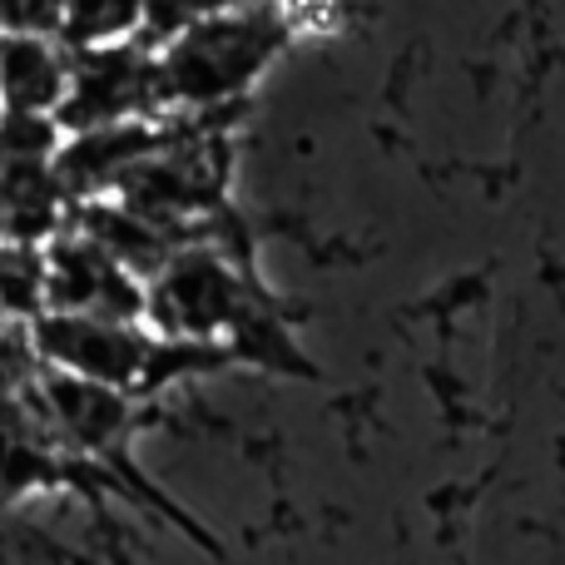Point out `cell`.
Segmentation results:
<instances>
[{
	"label": "cell",
	"mask_w": 565,
	"mask_h": 565,
	"mask_svg": "<svg viewBox=\"0 0 565 565\" xmlns=\"http://www.w3.org/2000/svg\"><path fill=\"white\" fill-rule=\"evenodd\" d=\"M288 35V10L204 6V15L184 35L149 55L154 119H209L224 105H244V95L278 60Z\"/></svg>",
	"instance_id": "6da1fadb"
},
{
	"label": "cell",
	"mask_w": 565,
	"mask_h": 565,
	"mask_svg": "<svg viewBox=\"0 0 565 565\" xmlns=\"http://www.w3.org/2000/svg\"><path fill=\"white\" fill-rule=\"evenodd\" d=\"M254 308H268L254 268L209 238L179 244L145 282V332L154 342H224Z\"/></svg>",
	"instance_id": "7a4b0ae2"
},
{
	"label": "cell",
	"mask_w": 565,
	"mask_h": 565,
	"mask_svg": "<svg viewBox=\"0 0 565 565\" xmlns=\"http://www.w3.org/2000/svg\"><path fill=\"white\" fill-rule=\"evenodd\" d=\"M25 338L45 372L95 382V387H115V392H129V397H135L139 372H145L149 348H154V338L145 328L99 322V318H65V312H40L35 322H25Z\"/></svg>",
	"instance_id": "3957f363"
},
{
	"label": "cell",
	"mask_w": 565,
	"mask_h": 565,
	"mask_svg": "<svg viewBox=\"0 0 565 565\" xmlns=\"http://www.w3.org/2000/svg\"><path fill=\"white\" fill-rule=\"evenodd\" d=\"M129 119H154V75H149V50L109 45L89 55H70V85L55 109L60 135H95Z\"/></svg>",
	"instance_id": "277c9868"
},
{
	"label": "cell",
	"mask_w": 565,
	"mask_h": 565,
	"mask_svg": "<svg viewBox=\"0 0 565 565\" xmlns=\"http://www.w3.org/2000/svg\"><path fill=\"white\" fill-rule=\"evenodd\" d=\"M40 264H45V312L145 328V282L115 268L70 224L40 248Z\"/></svg>",
	"instance_id": "5b68a950"
},
{
	"label": "cell",
	"mask_w": 565,
	"mask_h": 565,
	"mask_svg": "<svg viewBox=\"0 0 565 565\" xmlns=\"http://www.w3.org/2000/svg\"><path fill=\"white\" fill-rule=\"evenodd\" d=\"M30 402L45 417L60 451L75 461H115L139 417V402L129 392L60 377V372H40V382L30 387Z\"/></svg>",
	"instance_id": "8992f818"
},
{
	"label": "cell",
	"mask_w": 565,
	"mask_h": 565,
	"mask_svg": "<svg viewBox=\"0 0 565 565\" xmlns=\"http://www.w3.org/2000/svg\"><path fill=\"white\" fill-rule=\"evenodd\" d=\"M184 119H129L115 129H95V135H70L65 145L50 159V174H55L60 194L70 209L79 204H99V199H115L119 179L149 159L154 149H164L179 135Z\"/></svg>",
	"instance_id": "52a82bcc"
},
{
	"label": "cell",
	"mask_w": 565,
	"mask_h": 565,
	"mask_svg": "<svg viewBox=\"0 0 565 565\" xmlns=\"http://www.w3.org/2000/svg\"><path fill=\"white\" fill-rule=\"evenodd\" d=\"M75 467L79 461L60 451V441L50 437L30 392L15 402H0V501H20V497H35V491L70 487Z\"/></svg>",
	"instance_id": "ba28073f"
},
{
	"label": "cell",
	"mask_w": 565,
	"mask_h": 565,
	"mask_svg": "<svg viewBox=\"0 0 565 565\" xmlns=\"http://www.w3.org/2000/svg\"><path fill=\"white\" fill-rule=\"evenodd\" d=\"M70 224V204L60 194L50 164L0 159V244L45 248Z\"/></svg>",
	"instance_id": "9c48e42d"
},
{
	"label": "cell",
	"mask_w": 565,
	"mask_h": 565,
	"mask_svg": "<svg viewBox=\"0 0 565 565\" xmlns=\"http://www.w3.org/2000/svg\"><path fill=\"white\" fill-rule=\"evenodd\" d=\"M70 228H75L79 238H89V244H95L109 264L125 268L135 282H149L159 268L169 264V254L179 248V238H169L164 228L135 218L129 209H119L115 199H99V204L70 209Z\"/></svg>",
	"instance_id": "30bf717a"
},
{
	"label": "cell",
	"mask_w": 565,
	"mask_h": 565,
	"mask_svg": "<svg viewBox=\"0 0 565 565\" xmlns=\"http://www.w3.org/2000/svg\"><path fill=\"white\" fill-rule=\"evenodd\" d=\"M70 85V55L45 35H0V109L55 115Z\"/></svg>",
	"instance_id": "8fae6325"
},
{
	"label": "cell",
	"mask_w": 565,
	"mask_h": 565,
	"mask_svg": "<svg viewBox=\"0 0 565 565\" xmlns=\"http://www.w3.org/2000/svg\"><path fill=\"white\" fill-rule=\"evenodd\" d=\"M139 35V6L135 0H75L60 6V35L55 45L65 55H89V50L129 45Z\"/></svg>",
	"instance_id": "7c38bea8"
},
{
	"label": "cell",
	"mask_w": 565,
	"mask_h": 565,
	"mask_svg": "<svg viewBox=\"0 0 565 565\" xmlns=\"http://www.w3.org/2000/svg\"><path fill=\"white\" fill-rule=\"evenodd\" d=\"M45 312V264L40 248H10L0 244V322H35Z\"/></svg>",
	"instance_id": "4fadbf2b"
},
{
	"label": "cell",
	"mask_w": 565,
	"mask_h": 565,
	"mask_svg": "<svg viewBox=\"0 0 565 565\" xmlns=\"http://www.w3.org/2000/svg\"><path fill=\"white\" fill-rule=\"evenodd\" d=\"M60 145H65V135H60L55 115L0 109V159H15V164H50Z\"/></svg>",
	"instance_id": "5bb4252c"
},
{
	"label": "cell",
	"mask_w": 565,
	"mask_h": 565,
	"mask_svg": "<svg viewBox=\"0 0 565 565\" xmlns=\"http://www.w3.org/2000/svg\"><path fill=\"white\" fill-rule=\"evenodd\" d=\"M40 358L35 348H30L25 328H15V322H0V402H15L25 397L30 387L40 382Z\"/></svg>",
	"instance_id": "9a60e30c"
}]
</instances>
